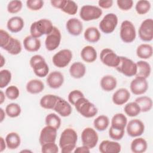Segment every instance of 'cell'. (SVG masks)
Instances as JSON below:
<instances>
[{"mask_svg":"<svg viewBox=\"0 0 153 153\" xmlns=\"http://www.w3.org/2000/svg\"><path fill=\"white\" fill-rule=\"evenodd\" d=\"M127 124V118L126 115L122 113H118L115 114L111 119V126L124 129Z\"/></svg>","mask_w":153,"mask_h":153,"instance_id":"36","label":"cell"},{"mask_svg":"<svg viewBox=\"0 0 153 153\" xmlns=\"http://www.w3.org/2000/svg\"><path fill=\"white\" fill-rule=\"evenodd\" d=\"M61 38L60 31L57 27L54 26L51 32L46 36L45 40L46 49L48 51H53L56 50L60 44Z\"/></svg>","mask_w":153,"mask_h":153,"instance_id":"13","label":"cell"},{"mask_svg":"<svg viewBox=\"0 0 153 153\" xmlns=\"http://www.w3.org/2000/svg\"><path fill=\"white\" fill-rule=\"evenodd\" d=\"M7 144L5 140L2 137H0V152H2L4 149H5Z\"/></svg>","mask_w":153,"mask_h":153,"instance_id":"55","label":"cell"},{"mask_svg":"<svg viewBox=\"0 0 153 153\" xmlns=\"http://www.w3.org/2000/svg\"><path fill=\"white\" fill-rule=\"evenodd\" d=\"M46 126H51L56 129H59L61 125L60 118L54 113L48 114L45 119Z\"/></svg>","mask_w":153,"mask_h":153,"instance_id":"40","label":"cell"},{"mask_svg":"<svg viewBox=\"0 0 153 153\" xmlns=\"http://www.w3.org/2000/svg\"><path fill=\"white\" fill-rule=\"evenodd\" d=\"M115 69L119 72L128 77L136 75L137 72L136 63L132 60L124 56H120V63Z\"/></svg>","mask_w":153,"mask_h":153,"instance_id":"6","label":"cell"},{"mask_svg":"<svg viewBox=\"0 0 153 153\" xmlns=\"http://www.w3.org/2000/svg\"><path fill=\"white\" fill-rule=\"evenodd\" d=\"M5 63V59L4 57L1 54V59H0V68H2L4 64Z\"/></svg>","mask_w":153,"mask_h":153,"instance_id":"58","label":"cell"},{"mask_svg":"<svg viewBox=\"0 0 153 153\" xmlns=\"http://www.w3.org/2000/svg\"><path fill=\"white\" fill-rule=\"evenodd\" d=\"M78 5L74 1L65 0V4L61 10L68 14L74 15L78 11Z\"/></svg>","mask_w":153,"mask_h":153,"instance_id":"41","label":"cell"},{"mask_svg":"<svg viewBox=\"0 0 153 153\" xmlns=\"http://www.w3.org/2000/svg\"><path fill=\"white\" fill-rule=\"evenodd\" d=\"M100 59L106 66L116 68L120 63V56L110 48H104L100 52Z\"/></svg>","mask_w":153,"mask_h":153,"instance_id":"9","label":"cell"},{"mask_svg":"<svg viewBox=\"0 0 153 153\" xmlns=\"http://www.w3.org/2000/svg\"><path fill=\"white\" fill-rule=\"evenodd\" d=\"M52 22L46 19H42L32 23L30 27V35L38 38L43 35H48L53 29Z\"/></svg>","mask_w":153,"mask_h":153,"instance_id":"2","label":"cell"},{"mask_svg":"<svg viewBox=\"0 0 153 153\" xmlns=\"http://www.w3.org/2000/svg\"><path fill=\"white\" fill-rule=\"evenodd\" d=\"M97 54L96 49L90 45L84 47L81 51L82 59L87 63H92L97 59Z\"/></svg>","mask_w":153,"mask_h":153,"instance_id":"27","label":"cell"},{"mask_svg":"<svg viewBox=\"0 0 153 153\" xmlns=\"http://www.w3.org/2000/svg\"><path fill=\"white\" fill-rule=\"evenodd\" d=\"M124 111L126 115L129 117H134L140 114V108L136 102H129L124 108Z\"/></svg>","mask_w":153,"mask_h":153,"instance_id":"38","label":"cell"},{"mask_svg":"<svg viewBox=\"0 0 153 153\" xmlns=\"http://www.w3.org/2000/svg\"><path fill=\"white\" fill-rule=\"evenodd\" d=\"M53 110L63 117L69 116L72 111L71 105L66 100L60 97H59Z\"/></svg>","mask_w":153,"mask_h":153,"instance_id":"17","label":"cell"},{"mask_svg":"<svg viewBox=\"0 0 153 153\" xmlns=\"http://www.w3.org/2000/svg\"><path fill=\"white\" fill-rule=\"evenodd\" d=\"M11 72L8 69H3L0 71V88H3L7 86L11 80Z\"/></svg>","mask_w":153,"mask_h":153,"instance_id":"43","label":"cell"},{"mask_svg":"<svg viewBox=\"0 0 153 153\" xmlns=\"http://www.w3.org/2000/svg\"><path fill=\"white\" fill-rule=\"evenodd\" d=\"M25 25L23 19L19 16H14L10 18L7 23L8 29L13 33H17L22 30Z\"/></svg>","mask_w":153,"mask_h":153,"instance_id":"23","label":"cell"},{"mask_svg":"<svg viewBox=\"0 0 153 153\" xmlns=\"http://www.w3.org/2000/svg\"><path fill=\"white\" fill-rule=\"evenodd\" d=\"M72 59V51L69 49H63L53 56L52 61L54 66L59 68H63L69 65Z\"/></svg>","mask_w":153,"mask_h":153,"instance_id":"10","label":"cell"},{"mask_svg":"<svg viewBox=\"0 0 153 153\" xmlns=\"http://www.w3.org/2000/svg\"><path fill=\"white\" fill-rule=\"evenodd\" d=\"M41 152L44 153H57L59 148L55 142L46 143L41 145Z\"/></svg>","mask_w":153,"mask_h":153,"instance_id":"47","label":"cell"},{"mask_svg":"<svg viewBox=\"0 0 153 153\" xmlns=\"http://www.w3.org/2000/svg\"><path fill=\"white\" fill-rule=\"evenodd\" d=\"M44 5V1L42 0H27L26 1L27 7L32 11L41 10Z\"/></svg>","mask_w":153,"mask_h":153,"instance_id":"48","label":"cell"},{"mask_svg":"<svg viewBox=\"0 0 153 153\" xmlns=\"http://www.w3.org/2000/svg\"><path fill=\"white\" fill-rule=\"evenodd\" d=\"M118 24V17L114 13L106 14L99 23V28L106 34L111 33L116 28Z\"/></svg>","mask_w":153,"mask_h":153,"instance_id":"8","label":"cell"},{"mask_svg":"<svg viewBox=\"0 0 153 153\" xmlns=\"http://www.w3.org/2000/svg\"><path fill=\"white\" fill-rule=\"evenodd\" d=\"M66 27L68 32L72 35H79L83 29L82 22L76 18H71L69 19L66 24Z\"/></svg>","mask_w":153,"mask_h":153,"instance_id":"20","label":"cell"},{"mask_svg":"<svg viewBox=\"0 0 153 153\" xmlns=\"http://www.w3.org/2000/svg\"><path fill=\"white\" fill-rule=\"evenodd\" d=\"M99 6L104 9H108L111 8L113 5V1L112 0H105V1H102L100 0L98 2Z\"/></svg>","mask_w":153,"mask_h":153,"instance_id":"52","label":"cell"},{"mask_svg":"<svg viewBox=\"0 0 153 153\" xmlns=\"http://www.w3.org/2000/svg\"><path fill=\"white\" fill-rule=\"evenodd\" d=\"M57 129L50 126H46L41 131L39 142L41 145L46 143L55 142L57 137Z\"/></svg>","mask_w":153,"mask_h":153,"instance_id":"15","label":"cell"},{"mask_svg":"<svg viewBox=\"0 0 153 153\" xmlns=\"http://www.w3.org/2000/svg\"><path fill=\"white\" fill-rule=\"evenodd\" d=\"M3 49L10 54L17 55L22 51V48L20 41L11 36L10 41Z\"/></svg>","mask_w":153,"mask_h":153,"instance_id":"30","label":"cell"},{"mask_svg":"<svg viewBox=\"0 0 153 153\" xmlns=\"http://www.w3.org/2000/svg\"><path fill=\"white\" fill-rule=\"evenodd\" d=\"M130 97L129 91L125 88L118 89L112 95V102L117 105H122L126 103Z\"/></svg>","mask_w":153,"mask_h":153,"instance_id":"21","label":"cell"},{"mask_svg":"<svg viewBox=\"0 0 153 153\" xmlns=\"http://www.w3.org/2000/svg\"><path fill=\"white\" fill-rule=\"evenodd\" d=\"M98 140V134L93 128L87 127L82 130L81 133V141L83 145L91 149L96 146Z\"/></svg>","mask_w":153,"mask_h":153,"instance_id":"12","label":"cell"},{"mask_svg":"<svg viewBox=\"0 0 153 153\" xmlns=\"http://www.w3.org/2000/svg\"><path fill=\"white\" fill-rule=\"evenodd\" d=\"M59 97V96L54 94H45L39 101L40 106L46 109H53Z\"/></svg>","mask_w":153,"mask_h":153,"instance_id":"29","label":"cell"},{"mask_svg":"<svg viewBox=\"0 0 153 153\" xmlns=\"http://www.w3.org/2000/svg\"><path fill=\"white\" fill-rule=\"evenodd\" d=\"M11 36L5 30L3 29L0 30V46L2 48L8 43Z\"/></svg>","mask_w":153,"mask_h":153,"instance_id":"51","label":"cell"},{"mask_svg":"<svg viewBox=\"0 0 153 153\" xmlns=\"http://www.w3.org/2000/svg\"><path fill=\"white\" fill-rule=\"evenodd\" d=\"M90 148L85 145H82V146H79L75 148L74 152L75 153H84V152H90Z\"/></svg>","mask_w":153,"mask_h":153,"instance_id":"54","label":"cell"},{"mask_svg":"<svg viewBox=\"0 0 153 153\" xmlns=\"http://www.w3.org/2000/svg\"><path fill=\"white\" fill-rule=\"evenodd\" d=\"M76 111L84 117L92 118L98 112L96 106L85 97L79 99L74 105Z\"/></svg>","mask_w":153,"mask_h":153,"instance_id":"3","label":"cell"},{"mask_svg":"<svg viewBox=\"0 0 153 153\" xmlns=\"http://www.w3.org/2000/svg\"><path fill=\"white\" fill-rule=\"evenodd\" d=\"M78 139L75 130L71 128L65 129L61 133L59 139V146L63 153H69L74 150Z\"/></svg>","mask_w":153,"mask_h":153,"instance_id":"1","label":"cell"},{"mask_svg":"<svg viewBox=\"0 0 153 153\" xmlns=\"http://www.w3.org/2000/svg\"><path fill=\"white\" fill-rule=\"evenodd\" d=\"M41 41L38 38L32 35H28L23 40V46L25 49L29 52H35L39 50L41 47Z\"/></svg>","mask_w":153,"mask_h":153,"instance_id":"22","label":"cell"},{"mask_svg":"<svg viewBox=\"0 0 153 153\" xmlns=\"http://www.w3.org/2000/svg\"><path fill=\"white\" fill-rule=\"evenodd\" d=\"M140 108V111L146 112L149 111L152 108V99L148 96H140L135 99V101Z\"/></svg>","mask_w":153,"mask_h":153,"instance_id":"35","label":"cell"},{"mask_svg":"<svg viewBox=\"0 0 153 153\" xmlns=\"http://www.w3.org/2000/svg\"><path fill=\"white\" fill-rule=\"evenodd\" d=\"M151 8V3L147 0H140L137 2L135 10L137 14L143 15L146 14Z\"/></svg>","mask_w":153,"mask_h":153,"instance_id":"42","label":"cell"},{"mask_svg":"<svg viewBox=\"0 0 153 153\" xmlns=\"http://www.w3.org/2000/svg\"><path fill=\"white\" fill-rule=\"evenodd\" d=\"M30 65L34 74L40 78L46 76L49 72V68L44 58L39 54L33 56L29 61Z\"/></svg>","mask_w":153,"mask_h":153,"instance_id":"4","label":"cell"},{"mask_svg":"<svg viewBox=\"0 0 153 153\" xmlns=\"http://www.w3.org/2000/svg\"><path fill=\"white\" fill-rule=\"evenodd\" d=\"M117 6L123 11H128L130 10L133 5L132 0H117Z\"/></svg>","mask_w":153,"mask_h":153,"instance_id":"50","label":"cell"},{"mask_svg":"<svg viewBox=\"0 0 153 153\" xmlns=\"http://www.w3.org/2000/svg\"><path fill=\"white\" fill-rule=\"evenodd\" d=\"M65 0H53L51 1L50 3L53 7L61 10L65 4Z\"/></svg>","mask_w":153,"mask_h":153,"instance_id":"53","label":"cell"},{"mask_svg":"<svg viewBox=\"0 0 153 153\" xmlns=\"http://www.w3.org/2000/svg\"><path fill=\"white\" fill-rule=\"evenodd\" d=\"M140 39L145 42H150L153 39V20L147 19L140 25L138 30Z\"/></svg>","mask_w":153,"mask_h":153,"instance_id":"11","label":"cell"},{"mask_svg":"<svg viewBox=\"0 0 153 153\" xmlns=\"http://www.w3.org/2000/svg\"><path fill=\"white\" fill-rule=\"evenodd\" d=\"M86 72V68L84 63L80 62H74L69 68V74L71 76L75 79L82 78Z\"/></svg>","mask_w":153,"mask_h":153,"instance_id":"24","label":"cell"},{"mask_svg":"<svg viewBox=\"0 0 153 153\" xmlns=\"http://www.w3.org/2000/svg\"><path fill=\"white\" fill-rule=\"evenodd\" d=\"M99 149L102 153H118L121 150V146L117 142L105 140L100 143Z\"/></svg>","mask_w":153,"mask_h":153,"instance_id":"19","label":"cell"},{"mask_svg":"<svg viewBox=\"0 0 153 153\" xmlns=\"http://www.w3.org/2000/svg\"><path fill=\"white\" fill-rule=\"evenodd\" d=\"M130 88L133 94L141 95L147 91L148 83L145 78L136 77L130 82Z\"/></svg>","mask_w":153,"mask_h":153,"instance_id":"16","label":"cell"},{"mask_svg":"<svg viewBox=\"0 0 153 153\" xmlns=\"http://www.w3.org/2000/svg\"><path fill=\"white\" fill-rule=\"evenodd\" d=\"M109 136L114 140H121L124 134V129H121L111 126L109 129Z\"/></svg>","mask_w":153,"mask_h":153,"instance_id":"45","label":"cell"},{"mask_svg":"<svg viewBox=\"0 0 153 153\" xmlns=\"http://www.w3.org/2000/svg\"><path fill=\"white\" fill-rule=\"evenodd\" d=\"M126 130L128 135L130 137H138L143 133L145 131V125L141 120L133 119L127 124Z\"/></svg>","mask_w":153,"mask_h":153,"instance_id":"14","label":"cell"},{"mask_svg":"<svg viewBox=\"0 0 153 153\" xmlns=\"http://www.w3.org/2000/svg\"><path fill=\"white\" fill-rule=\"evenodd\" d=\"M102 10L100 8L91 5H83L79 12V16L84 21H91L97 20L102 14Z\"/></svg>","mask_w":153,"mask_h":153,"instance_id":"7","label":"cell"},{"mask_svg":"<svg viewBox=\"0 0 153 153\" xmlns=\"http://www.w3.org/2000/svg\"><path fill=\"white\" fill-rule=\"evenodd\" d=\"M109 124V118L104 115L98 116L93 121V125L96 130L99 131L105 130Z\"/></svg>","mask_w":153,"mask_h":153,"instance_id":"37","label":"cell"},{"mask_svg":"<svg viewBox=\"0 0 153 153\" xmlns=\"http://www.w3.org/2000/svg\"><path fill=\"white\" fill-rule=\"evenodd\" d=\"M120 35L121 40L126 43H130L134 41L136 33L134 25L129 20H124L121 23Z\"/></svg>","mask_w":153,"mask_h":153,"instance_id":"5","label":"cell"},{"mask_svg":"<svg viewBox=\"0 0 153 153\" xmlns=\"http://www.w3.org/2000/svg\"><path fill=\"white\" fill-rule=\"evenodd\" d=\"M7 146L10 149H15L17 148L21 143V139L19 134L16 132H11L7 134L5 137Z\"/></svg>","mask_w":153,"mask_h":153,"instance_id":"31","label":"cell"},{"mask_svg":"<svg viewBox=\"0 0 153 153\" xmlns=\"http://www.w3.org/2000/svg\"><path fill=\"white\" fill-rule=\"evenodd\" d=\"M153 53L152 47L148 44H142L136 49V54L138 57L148 59L151 57Z\"/></svg>","mask_w":153,"mask_h":153,"instance_id":"34","label":"cell"},{"mask_svg":"<svg viewBox=\"0 0 153 153\" xmlns=\"http://www.w3.org/2000/svg\"><path fill=\"white\" fill-rule=\"evenodd\" d=\"M84 97V94L78 90H74L71 91L68 94V100L71 104L74 105L76 102L81 97Z\"/></svg>","mask_w":153,"mask_h":153,"instance_id":"49","label":"cell"},{"mask_svg":"<svg viewBox=\"0 0 153 153\" xmlns=\"http://www.w3.org/2000/svg\"><path fill=\"white\" fill-rule=\"evenodd\" d=\"M5 99V94L4 93V92L1 90L0 91V104H2L3 102H4Z\"/></svg>","mask_w":153,"mask_h":153,"instance_id":"57","label":"cell"},{"mask_svg":"<svg viewBox=\"0 0 153 153\" xmlns=\"http://www.w3.org/2000/svg\"><path fill=\"white\" fill-rule=\"evenodd\" d=\"M5 114H6V112L5 111H4V109L1 108H0V122L2 123L3 121V120H4L5 117Z\"/></svg>","mask_w":153,"mask_h":153,"instance_id":"56","label":"cell"},{"mask_svg":"<svg viewBox=\"0 0 153 153\" xmlns=\"http://www.w3.org/2000/svg\"><path fill=\"white\" fill-rule=\"evenodd\" d=\"M23 4L21 1L13 0L8 2L7 5V11L11 14L19 13L22 8Z\"/></svg>","mask_w":153,"mask_h":153,"instance_id":"44","label":"cell"},{"mask_svg":"<svg viewBox=\"0 0 153 153\" xmlns=\"http://www.w3.org/2000/svg\"><path fill=\"white\" fill-rule=\"evenodd\" d=\"M101 35L96 27H89L86 29L84 33V37L86 41L91 43L97 42L99 41Z\"/></svg>","mask_w":153,"mask_h":153,"instance_id":"33","label":"cell"},{"mask_svg":"<svg viewBox=\"0 0 153 153\" xmlns=\"http://www.w3.org/2000/svg\"><path fill=\"white\" fill-rule=\"evenodd\" d=\"M101 88L105 91H111L114 90L117 84V79L112 75H106L103 76L100 82Z\"/></svg>","mask_w":153,"mask_h":153,"instance_id":"26","label":"cell"},{"mask_svg":"<svg viewBox=\"0 0 153 153\" xmlns=\"http://www.w3.org/2000/svg\"><path fill=\"white\" fill-rule=\"evenodd\" d=\"M64 82L63 75L59 71H53L49 74L47 77V83L48 85L53 89L60 88Z\"/></svg>","mask_w":153,"mask_h":153,"instance_id":"18","label":"cell"},{"mask_svg":"<svg viewBox=\"0 0 153 153\" xmlns=\"http://www.w3.org/2000/svg\"><path fill=\"white\" fill-rule=\"evenodd\" d=\"M148 147L147 142L142 137L134 139L131 143L130 148L134 153H142L146 151Z\"/></svg>","mask_w":153,"mask_h":153,"instance_id":"32","label":"cell"},{"mask_svg":"<svg viewBox=\"0 0 153 153\" xmlns=\"http://www.w3.org/2000/svg\"><path fill=\"white\" fill-rule=\"evenodd\" d=\"M5 94L8 99L10 100H16L19 97L20 91L16 86L10 85L6 88Z\"/></svg>","mask_w":153,"mask_h":153,"instance_id":"46","label":"cell"},{"mask_svg":"<svg viewBox=\"0 0 153 153\" xmlns=\"http://www.w3.org/2000/svg\"><path fill=\"white\" fill-rule=\"evenodd\" d=\"M26 88L27 91L30 94H38L44 89V84L41 80L33 79L27 82Z\"/></svg>","mask_w":153,"mask_h":153,"instance_id":"28","label":"cell"},{"mask_svg":"<svg viewBox=\"0 0 153 153\" xmlns=\"http://www.w3.org/2000/svg\"><path fill=\"white\" fill-rule=\"evenodd\" d=\"M137 72L136 77H140L146 79L151 74V68L149 63L144 60H139L136 63Z\"/></svg>","mask_w":153,"mask_h":153,"instance_id":"25","label":"cell"},{"mask_svg":"<svg viewBox=\"0 0 153 153\" xmlns=\"http://www.w3.org/2000/svg\"><path fill=\"white\" fill-rule=\"evenodd\" d=\"M5 111L8 117L11 118H16L20 115L22 109L19 104L16 103H11L7 105Z\"/></svg>","mask_w":153,"mask_h":153,"instance_id":"39","label":"cell"}]
</instances>
